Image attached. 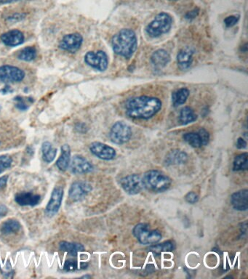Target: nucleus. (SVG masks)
Here are the masks:
<instances>
[{"instance_id":"15","label":"nucleus","mask_w":248,"mask_h":279,"mask_svg":"<svg viewBox=\"0 0 248 279\" xmlns=\"http://www.w3.org/2000/svg\"><path fill=\"white\" fill-rule=\"evenodd\" d=\"M1 42L8 47H16L21 45L25 40L24 34L18 29L9 31L1 35Z\"/></svg>"},{"instance_id":"44","label":"nucleus","mask_w":248,"mask_h":279,"mask_svg":"<svg viewBox=\"0 0 248 279\" xmlns=\"http://www.w3.org/2000/svg\"><path fill=\"white\" fill-rule=\"evenodd\" d=\"M90 276H85V277H82V278L84 279V278H90Z\"/></svg>"},{"instance_id":"41","label":"nucleus","mask_w":248,"mask_h":279,"mask_svg":"<svg viewBox=\"0 0 248 279\" xmlns=\"http://www.w3.org/2000/svg\"><path fill=\"white\" fill-rule=\"evenodd\" d=\"M8 212V209L4 205H0V218L4 217Z\"/></svg>"},{"instance_id":"13","label":"nucleus","mask_w":248,"mask_h":279,"mask_svg":"<svg viewBox=\"0 0 248 279\" xmlns=\"http://www.w3.org/2000/svg\"><path fill=\"white\" fill-rule=\"evenodd\" d=\"M70 170L76 174H87L93 170V165L88 159L80 155H75L70 162Z\"/></svg>"},{"instance_id":"35","label":"nucleus","mask_w":248,"mask_h":279,"mask_svg":"<svg viewBox=\"0 0 248 279\" xmlns=\"http://www.w3.org/2000/svg\"><path fill=\"white\" fill-rule=\"evenodd\" d=\"M239 21V16L231 15L224 20L225 25L227 27H232L235 25Z\"/></svg>"},{"instance_id":"12","label":"nucleus","mask_w":248,"mask_h":279,"mask_svg":"<svg viewBox=\"0 0 248 279\" xmlns=\"http://www.w3.org/2000/svg\"><path fill=\"white\" fill-rule=\"evenodd\" d=\"M64 189L61 187H56L52 192L50 201L45 208L47 215L53 217L59 212L64 197Z\"/></svg>"},{"instance_id":"11","label":"nucleus","mask_w":248,"mask_h":279,"mask_svg":"<svg viewBox=\"0 0 248 279\" xmlns=\"http://www.w3.org/2000/svg\"><path fill=\"white\" fill-rule=\"evenodd\" d=\"M90 150L92 154L103 160H112L116 156V151L112 147L100 142H92Z\"/></svg>"},{"instance_id":"33","label":"nucleus","mask_w":248,"mask_h":279,"mask_svg":"<svg viewBox=\"0 0 248 279\" xmlns=\"http://www.w3.org/2000/svg\"><path fill=\"white\" fill-rule=\"evenodd\" d=\"M77 261L73 260V259H71V260H68L65 262L64 265V269L66 271L70 272V271H76V270L77 269Z\"/></svg>"},{"instance_id":"32","label":"nucleus","mask_w":248,"mask_h":279,"mask_svg":"<svg viewBox=\"0 0 248 279\" xmlns=\"http://www.w3.org/2000/svg\"><path fill=\"white\" fill-rule=\"evenodd\" d=\"M13 164V159L7 155H1L0 156V174L4 173L7 169L11 168Z\"/></svg>"},{"instance_id":"21","label":"nucleus","mask_w":248,"mask_h":279,"mask_svg":"<svg viewBox=\"0 0 248 279\" xmlns=\"http://www.w3.org/2000/svg\"><path fill=\"white\" fill-rule=\"evenodd\" d=\"M59 249L60 250L65 251L73 257L77 255L78 253L80 251L85 250V247L81 244L72 243V242H64V241L60 242Z\"/></svg>"},{"instance_id":"42","label":"nucleus","mask_w":248,"mask_h":279,"mask_svg":"<svg viewBox=\"0 0 248 279\" xmlns=\"http://www.w3.org/2000/svg\"><path fill=\"white\" fill-rule=\"evenodd\" d=\"M1 93H4V94H5V93H11L12 91H13V90H11V88H10V86H6V87H4V89H2V90H1Z\"/></svg>"},{"instance_id":"20","label":"nucleus","mask_w":248,"mask_h":279,"mask_svg":"<svg viewBox=\"0 0 248 279\" xmlns=\"http://www.w3.org/2000/svg\"><path fill=\"white\" fill-rule=\"evenodd\" d=\"M21 225L19 222L15 219H8L0 225V233L3 235H10L18 232Z\"/></svg>"},{"instance_id":"31","label":"nucleus","mask_w":248,"mask_h":279,"mask_svg":"<svg viewBox=\"0 0 248 279\" xmlns=\"http://www.w3.org/2000/svg\"><path fill=\"white\" fill-rule=\"evenodd\" d=\"M175 249V244L172 242H166L160 244L153 245L150 247V250L155 254H160L163 251H171Z\"/></svg>"},{"instance_id":"23","label":"nucleus","mask_w":248,"mask_h":279,"mask_svg":"<svg viewBox=\"0 0 248 279\" xmlns=\"http://www.w3.org/2000/svg\"><path fill=\"white\" fill-rule=\"evenodd\" d=\"M192 56L193 53L189 49L180 50L177 56V64L180 69L185 70L189 68L192 63Z\"/></svg>"},{"instance_id":"1","label":"nucleus","mask_w":248,"mask_h":279,"mask_svg":"<svg viewBox=\"0 0 248 279\" xmlns=\"http://www.w3.org/2000/svg\"><path fill=\"white\" fill-rule=\"evenodd\" d=\"M162 107L160 100L155 98L141 96L130 99L127 102L126 113L130 117L148 119L156 114Z\"/></svg>"},{"instance_id":"5","label":"nucleus","mask_w":248,"mask_h":279,"mask_svg":"<svg viewBox=\"0 0 248 279\" xmlns=\"http://www.w3.org/2000/svg\"><path fill=\"white\" fill-rule=\"evenodd\" d=\"M133 235L142 244H155L160 242L162 235L158 231L151 230L147 224L140 223L133 229Z\"/></svg>"},{"instance_id":"34","label":"nucleus","mask_w":248,"mask_h":279,"mask_svg":"<svg viewBox=\"0 0 248 279\" xmlns=\"http://www.w3.org/2000/svg\"><path fill=\"white\" fill-rule=\"evenodd\" d=\"M198 134L200 136V139H201L203 145H206L209 142L210 140V136L208 134V131L205 130V129H201L199 131Z\"/></svg>"},{"instance_id":"37","label":"nucleus","mask_w":248,"mask_h":279,"mask_svg":"<svg viewBox=\"0 0 248 279\" xmlns=\"http://www.w3.org/2000/svg\"><path fill=\"white\" fill-rule=\"evenodd\" d=\"M26 15L27 14H25V13H15L11 16H9L7 18V21H10V22H18V21H21L24 19Z\"/></svg>"},{"instance_id":"3","label":"nucleus","mask_w":248,"mask_h":279,"mask_svg":"<svg viewBox=\"0 0 248 279\" xmlns=\"http://www.w3.org/2000/svg\"><path fill=\"white\" fill-rule=\"evenodd\" d=\"M144 188L151 192L161 193L167 191L171 185V178L158 170H149L143 174Z\"/></svg>"},{"instance_id":"10","label":"nucleus","mask_w":248,"mask_h":279,"mask_svg":"<svg viewBox=\"0 0 248 279\" xmlns=\"http://www.w3.org/2000/svg\"><path fill=\"white\" fill-rule=\"evenodd\" d=\"M83 42V38L79 34L73 33L66 35L59 43L61 50L74 53L79 50Z\"/></svg>"},{"instance_id":"39","label":"nucleus","mask_w":248,"mask_h":279,"mask_svg":"<svg viewBox=\"0 0 248 279\" xmlns=\"http://www.w3.org/2000/svg\"><path fill=\"white\" fill-rule=\"evenodd\" d=\"M8 175H4L0 177V190L5 188L7 181H8Z\"/></svg>"},{"instance_id":"16","label":"nucleus","mask_w":248,"mask_h":279,"mask_svg":"<svg viewBox=\"0 0 248 279\" xmlns=\"http://www.w3.org/2000/svg\"><path fill=\"white\" fill-rule=\"evenodd\" d=\"M15 201L21 207H35L40 202L41 196L30 192L18 193L15 196Z\"/></svg>"},{"instance_id":"27","label":"nucleus","mask_w":248,"mask_h":279,"mask_svg":"<svg viewBox=\"0 0 248 279\" xmlns=\"http://www.w3.org/2000/svg\"><path fill=\"white\" fill-rule=\"evenodd\" d=\"M248 155L247 153H244L238 155L234 158L233 163V170L234 171H242L248 169Z\"/></svg>"},{"instance_id":"29","label":"nucleus","mask_w":248,"mask_h":279,"mask_svg":"<svg viewBox=\"0 0 248 279\" xmlns=\"http://www.w3.org/2000/svg\"><path fill=\"white\" fill-rule=\"evenodd\" d=\"M15 105L21 111H27L34 103V99L30 97L17 96L14 98Z\"/></svg>"},{"instance_id":"46","label":"nucleus","mask_w":248,"mask_h":279,"mask_svg":"<svg viewBox=\"0 0 248 279\" xmlns=\"http://www.w3.org/2000/svg\"><path fill=\"white\" fill-rule=\"evenodd\" d=\"M0 111H1V106H0Z\"/></svg>"},{"instance_id":"26","label":"nucleus","mask_w":248,"mask_h":279,"mask_svg":"<svg viewBox=\"0 0 248 279\" xmlns=\"http://www.w3.org/2000/svg\"><path fill=\"white\" fill-rule=\"evenodd\" d=\"M179 119L182 125H188L197 119V115L189 107H185L180 111Z\"/></svg>"},{"instance_id":"7","label":"nucleus","mask_w":248,"mask_h":279,"mask_svg":"<svg viewBox=\"0 0 248 279\" xmlns=\"http://www.w3.org/2000/svg\"><path fill=\"white\" fill-rule=\"evenodd\" d=\"M25 77L24 70L18 67L5 65L0 67V82L4 83L20 82Z\"/></svg>"},{"instance_id":"22","label":"nucleus","mask_w":248,"mask_h":279,"mask_svg":"<svg viewBox=\"0 0 248 279\" xmlns=\"http://www.w3.org/2000/svg\"><path fill=\"white\" fill-rule=\"evenodd\" d=\"M170 59L171 57L169 54L164 50H159L154 52L151 58V62L154 66L158 68L165 67L169 63Z\"/></svg>"},{"instance_id":"24","label":"nucleus","mask_w":248,"mask_h":279,"mask_svg":"<svg viewBox=\"0 0 248 279\" xmlns=\"http://www.w3.org/2000/svg\"><path fill=\"white\" fill-rule=\"evenodd\" d=\"M42 159L47 163H50L54 160L57 155V149L53 148L51 142L45 141L42 145Z\"/></svg>"},{"instance_id":"6","label":"nucleus","mask_w":248,"mask_h":279,"mask_svg":"<svg viewBox=\"0 0 248 279\" xmlns=\"http://www.w3.org/2000/svg\"><path fill=\"white\" fill-rule=\"evenodd\" d=\"M109 136L110 139L114 143L118 145L126 143L132 136L131 127L125 122H117L111 127Z\"/></svg>"},{"instance_id":"25","label":"nucleus","mask_w":248,"mask_h":279,"mask_svg":"<svg viewBox=\"0 0 248 279\" xmlns=\"http://www.w3.org/2000/svg\"><path fill=\"white\" fill-rule=\"evenodd\" d=\"M189 92L186 88H181L174 92L172 95V101L174 106L177 107L186 102L189 97Z\"/></svg>"},{"instance_id":"8","label":"nucleus","mask_w":248,"mask_h":279,"mask_svg":"<svg viewBox=\"0 0 248 279\" xmlns=\"http://www.w3.org/2000/svg\"><path fill=\"white\" fill-rule=\"evenodd\" d=\"M120 185L124 191L130 195L139 194L144 188L142 177L136 174H130L121 179Z\"/></svg>"},{"instance_id":"14","label":"nucleus","mask_w":248,"mask_h":279,"mask_svg":"<svg viewBox=\"0 0 248 279\" xmlns=\"http://www.w3.org/2000/svg\"><path fill=\"white\" fill-rule=\"evenodd\" d=\"M92 185L86 182H75L70 187L69 196L71 200L79 202L91 192Z\"/></svg>"},{"instance_id":"28","label":"nucleus","mask_w":248,"mask_h":279,"mask_svg":"<svg viewBox=\"0 0 248 279\" xmlns=\"http://www.w3.org/2000/svg\"><path fill=\"white\" fill-rule=\"evenodd\" d=\"M36 57V50L35 47H25L20 51L18 56V59L21 60V61H27V62L34 61Z\"/></svg>"},{"instance_id":"30","label":"nucleus","mask_w":248,"mask_h":279,"mask_svg":"<svg viewBox=\"0 0 248 279\" xmlns=\"http://www.w3.org/2000/svg\"><path fill=\"white\" fill-rule=\"evenodd\" d=\"M183 139L187 142L193 148H200L203 145L201 139L198 133H186L183 136Z\"/></svg>"},{"instance_id":"9","label":"nucleus","mask_w":248,"mask_h":279,"mask_svg":"<svg viewBox=\"0 0 248 279\" xmlns=\"http://www.w3.org/2000/svg\"><path fill=\"white\" fill-rule=\"evenodd\" d=\"M85 61L95 70L104 71L108 67V57L104 52H88L85 56Z\"/></svg>"},{"instance_id":"45","label":"nucleus","mask_w":248,"mask_h":279,"mask_svg":"<svg viewBox=\"0 0 248 279\" xmlns=\"http://www.w3.org/2000/svg\"><path fill=\"white\" fill-rule=\"evenodd\" d=\"M172 1H177V0H172Z\"/></svg>"},{"instance_id":"38","label":"nucleus","mask_w":248,"mask_h":279,"mask_svg":"<svg viewBox=\"0 0 248 279\" xmlns=\"http://www.w3.org/2000/svg\"><path fill=\"white\" fill-rule=\"evenodd\" d=\"M237 147L239 149H243V148H246L247 147V142L244 139L240 138L237 140Z\"/></svg>"},{"instance_id":"19","label":"nucleus","mask_w":248,"mask_h":279,"mask_svg":"<svg viewBox=\"0 0 248 279\" xmlns=\"http://www.w3.org/2000/svg\"><path fill=\"white\" fill-rule=\"evenodd\" d=\"M61 156L56 162V166L61 171H66L69 168L71 162V148L70 145L65 144L61 148Z\"/></svg>"},{"instance_id":"36","label":"nucleus","mask_w":248,"mask_h":279,"mask_svg":"<svg viewBox=\"0 0 248 279\" xmlns=\"http://www.w3.org/2000/svg\"><path fill=\"white\" fill-rule=\"evenodd\" d=\"M185 199H186V201L188 202V203L193 205V204L197 203V202H198L199 196L197 194H196V193L189 192L186 194Z\"/></svg>"},{"instance_id":"4","label":"nucleus","mask_w":248,"mask_h":279,"mask_svg":"<svg viewBox=\"0 0 248 279\" xmlns=\"http://www.w3.org/2000/svg\"><path fill=\"white\" fill-rule=\"evenodd\" d=\"M173 20L168 13H161L147 26L146 33L151 37H158L169 32L172 26Z\"/></svg>"},{"instance_id":"18","label":"nucleus","mask_w":248,"mask_h":279,"mask_svg":"<svg viewBox=\"0 0 248 279\" xmlns=\"http://www.w3.org/2000/svg\"><path fill=\"white\" fill-rule=\"evenodd\" d=\"M188 160V156L186 153L180 150L171 151L165 157V165H180L186 163Z\"/></svg>"},{"instance_id":"40","label":"nucleus","mask_w":248,"mask_h":279,"mask_svg":"<svg viewBox=\"0 0 248 279\" xmlns=\"http://www.w3.org/2000/svg\"><path fill=\"white\" fill-rule=\"evenodd\" d=\"M198 14V9H194V10H191V11L189 12V13L186 15V18H187V19H193V18H196Z\"/></svg>"},{"instance_id":"43","label":"nucleus","mask_w":248,"mask_h":279,"mask_svg":"<svg viewBox=\"0 0 248 279\" xmlns=\"http://www.w3.org/2000/svg\"><path fill=\"white\" fill-rule=\"evenodd\" d=\"M19 0H0V4H10V3L15 2Z\"/></svg>"},{"instance_id":"2","label":"nucleus","mask_w":248,"mask_h":279,"mask_svg":"<svg viewBox=\"0 0 248 279\" xmlns=\"http://www.w3.org/2000/svg\"><path fill=\"white\" fill-rule=\"evenodd\" d=\"M111 44L116 54L130 58L137 49V37L131 29H122L113 36Z\"/></svg>"},{"instance_id":"17","label":"nucleus","mask_w":248,"mask_h":279,"mask_svg":"<svg viewBox=\"0 0 248 279\" xmlns=\"http://www.w3.org/2000/svg\"><path fill=\"white\" fill-rule=\"evenodd\" d=\"M231 203L234 209L238 211H246L248 208V190H241L232 194Z\"/></svg>"}]
</instances>
